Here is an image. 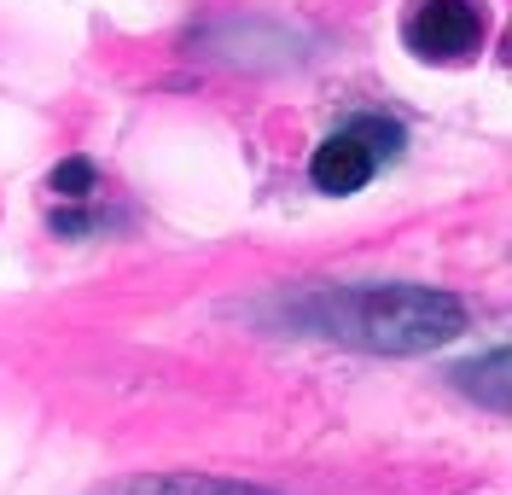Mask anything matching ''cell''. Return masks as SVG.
<instances>
[{
  "label": "cell",
  "instance_id": "5",
  "mask_svg": "<svg viewBox=\"0 0 512 495\" xmlns=\"http://www.w3.org/2000/svg\"><path fill=\"white\" fill-rule=\"evenodd\" d=\"M454 379H460V391L489 402L495 414H507V350H489L483 362H466L454 367Z\"/></svg>",
  "mask_w": 512,
  "mask_h": 495
},
{
  "label": "cell",
  "instance_id": "1",
  "mask_svg": "<svg viewBox=\"0 0 512 495\" xmlns=\"http://www.w3.org/2000/svg\"><path fill=\"white\" fill-rule=\"evenodd\" d=\"M286 321L373 356H419L466 332V303L437 286H320L286 297Z\"/></svg>",
  "mask_w": 512,
  "mask_h": 495
},
{
  "label": "cell",
  "instance_id": "4",
  "mask_svg": "<svg viewBox=\"0 0 512 495\" xmlns=\"http://www.w3.org/2000/svg\"><path fill=\"white\" fill-rule=\"evenodd\" d=\"M94 495H274L245 478H216V472H140L123 484H105Z\"/></svg>",
  "mask_w": 512,
  "mask_h": 495
},
{
  "label": "cell",
  "instance_id": "2",
  "mask_svg": "<svg viewBox=\"0 0 512 495\" xmlns=\"http://www.w3.org/2000/svg\"><path fill=\"white\" fill-rule=\"evenodd\" d=\"M402 41L419 59H472L483 47V6L478 0H414V12L402 18Z\"/></svg>",
  "mask_w": 512,
  "mask_h": 495
},
{
  "label": "cell",
  "instance_id": "3",
  "mask_svg": "<svg viewBox=\"0 0 512 495\" xmlns=\"http://www.w3.org/2000/svg\"><path fill=\"white\" fill-rule=\"evenodd\" d=\"M373 169H379V152H373L355 129H338L332 140H320L315 146V158H309V181H315L320 193L344 198V193H361V187L373 181Z\"/></svg>",
  "mask_w": 512,
  "mask_h": 495
},
{
  "label": "cell",
  "instance_id": "6",
  "mask_svg": "<svg viewBox=\"0 0 512 495\" xmlns=\"http://www.w3.org/2000/svg\"><path fill=\"white\" fill-rule=\"evenodd\" d=\"M47 187L59 198H70V204H88V198L99 193V169L88 164V158H64V164L47 175Z\"/></svg>",
  "mask_w": 512,
  "mask_h": 495
}]
</instances>
